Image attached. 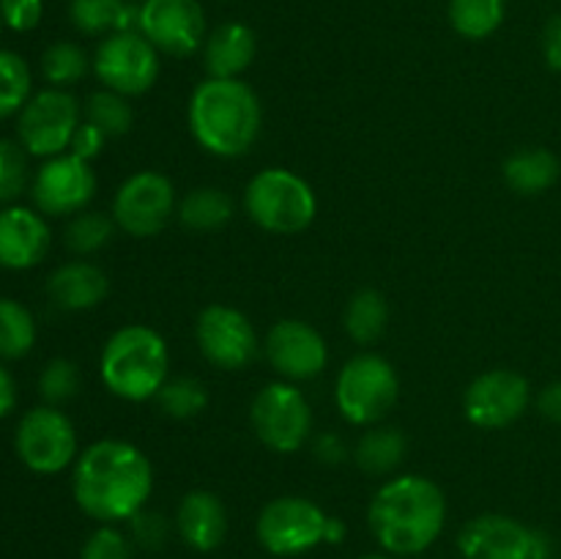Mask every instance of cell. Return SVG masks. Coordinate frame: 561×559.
<instances>
[{"label": "cell", "mask_w": 561, "mask_h": 559, "mask_svg": "<svg viewBox=\"0 0 561 559\" xmlns=\"http://www.w3.org/2000/svg\"><path fill=\"white\" fill-rule=\"evenodd\" d=\"M192 137L203 151L222 159L244 157L261 137V99L247 82L208 77L192 91L190 110Z\"/></svg>", "instance_id": "obj_3"}, {"label": "cell", "mask_w": 561, "mask_h": 559, "mask_svg": "<svg viewBox=\"0 0 561 559\" xmlns=\"http://www.w3.org/2000/svg\"><path fill=\"white\" fill-rule=\"evenodd\" d=\"M343 537H345V524L340 518H332V515H329L327 537H323V543H334V546H337V543L343 540Z\"/></svg>", "instance_id": "obj_45"}, {"label": "cell", "mask_w": 561, "mask_h": 559, "mask_svg": "<svg viewBox=\"0 0 561 559\" xmlns=\"http://www.w3.org/2000/svg\"><path fill=\"white\" fill-rule=\"evenodd\" d=\"M367 521L383 551L411 557L431 548L442 535L447 524V499L427 477L400 475L378 488Z\"/></svg>", "instance_id": "obj_2"}, {"label": "cell", "mask_w": 561, "mask_h": 559, "mask_svg": "<svg viewBox=\"0 0 561 559\" xmlns=\"http://www.w3.org/2000/svg\"><path fill=\"white\" fill-rule=\"evenodd\" d=\"M36 345V318L22 301L0 296V360H22Z\"/></svg>", "instance_id": "obj_29"}, {"label": "cell", "mask_w": 561, "mask_h": 559, "mask_svg": "<svg viewBox=\"0 0 561 559\" xmlns=\"http://www.w3.org/2000/svg\"><path fill=\"white\" fill-rule=\"evenodd\" d=\"M175 529L181 540L195 551H214L228 532V513H225L222 499L203 488L184 493L175 510Z\"/></svg>", "instance_id": "obj_20"}, {"label": "cell", "mask_w": 561, "mask_h": 559, "mask_svg": "<svg viewBox=\"0 0 561 559\" xmlns=\"http://www.w3.org/2000/svg\"><path fill=\"white\" fill-rule=\"evenodd\" d=\"M400 378L392 362L378 354H356L340 367L334 381V403L351 425L373 427L394 409Z\"/></svg>", "instance_id": "obj_6"}, {"label": "cell", "mask_w": 561, "mask_h": 559, "mask_svg": "<svg viewBox=\"0 0 561 559\" xmlns=\"http://www.w3.org/2000/svg\"><path fill=\"white\" fill-rule=\"evenodd\" d=\"M93 195H96V175L91 162L75 157L71 151L49 157L31 181L33 206L44 217H75L85 212Z\"/></svg>", "instance_id": "obj_14"}, {"label": "cell", "mask_w": 561, "mask_h": 559, "mask_svg": "<svg viewBox=\"0 0 561 559\" xmlns=\"http://www.w3.org/2000/svg\"><path fill=\"white\" fill-rule=\"evenodd\" d=\"M173 214L175 186L159 170H140L129 175L113 197L115 225L135 239L162 233Z\"/></svg>", "instance_id": "obj_12"}, {"label": "cell", "mask_w": 561, "mask_h": 559, "mask_svg": "<svg viewBox=\"0 0 561 559\" xmlns=\"http://www.w3.org/2000/svg\"><path fill=\"white\" fill-rule=\"evenodd\" d=\"M102 384L121 400L142 403L157 398L170 378V351L162 334L146 323L121 327L99 356Z\"/></svg>", "instance_id": "obj_4"}, {"label": "cell", "mask_w": 561, "mask_h": 559, "mask_svg": "<svg viewBox=\"0 0 561 559\" xmlns=\"http://www.w3.org/2000/svg\"><path fill=\"white\" fill-rule=\"evenodd\" d=\"M104 142H107V135H104L99 126H93L91 121H82L80 126H77L75 137H71V146L69 151L75 153V157L85 159V162H91V159H96L99 153H102Z\"/></svg>", "instance_id": "obj_40"}, {"label": "cell", "mask_w": 561, "mask_h": 559, "mask_svg": "<svg viewBox=\"0 0 561 559\" xmlns=\"http://www.w3.org/2000/svg\"><path fill=\"white\" fill-rule=\"evenodd\" d=\"M266 360L285 381H310L321 376L329 362V349L323 334L299 318L277 321L266 334Z\"/></svg>", "instance_id": "obj_17"}, {"label": "cell", "mask_w": 561, "mask_h": 559, "mask_svg": "<svg viewBox=\"0 0 561 559\" xmlns=\"http://www.w3.org/2000/svg\"><path fill=\"white\" fill-rule=\"evenodd\" d=\"M233 197L217 186H197V190L186 192L184 201L179 203L175 214H179L181 225L190 230H219L233 219Z\"/></svg>", "instance_id": "obj_26"}, {"label": "cell", "mask_w": 561, "mask_h": 559, "mask_svg": "<svg viewBox=\"0 0 561 559\" xmlns=\"http://www.w3.org/2000/svg\"><path fill=\"white\" fill-rule=\"evenodd\" d=\"M47 294L60 310H93V307H99L107 299L110 280L96 263L69 261L49 274Z\"/></svg>", "instance_id": "obj_22"}, {"label": "cell", "mask_w": 561, "mask_h": 559, "mask_svg": "<svg viewBox=\"0 0 561 559\" xmlns=\"http://www.w3.org/2000/svg\"><path fill=\"white\" fill-rule=\"evenodd\" d=\"M250 422L263 447L290 455L310 438L312 411L296 384L272 381L252 400Z\"/></svg>", "instance_id": "obj_7"}, {"label": "cell", "mask_w": 561, "mask_h": 559, "mask_svg": "<svg viewBox=\"0 0 561 559\" xmlns=\"http://www.w3.org/2000/svg\"><path fill=\"white\" fill-rule=\"evenodd\" d=\"M115 228H118L115 219L104 212H80L66 225V247L77 255H91V252L104 250L113 241Z\"/></svg>", "instance_id": "obj_33"}, {"label": "cell", "mask_w": 561, "mask_h": 559, "mask_svg": "<svg viewBox=\"0 0 561 559\" xmlns=\"http://www.w3.org/2000/svg\"><path fill=\"white\" fill-rule=\"evenodd\" d=\"M82 110L66 88H44L27 99L16 115V137L31 157H58L66 153L75 137Z\"/></svg>", "instance_id": "obj_9"}, {"label": "cell", "mask_w": 561, "mask_h": 559, "mask_svg": "<svg viewBox=\"0 0 561 559\" xmlns=\"http://www.w3.org/2000/svg\"><path fill=\"white\" fill-rule=\"evenodd\" d=\"M504 181L518 195H542L551 190L561 175L557 153L548 148H520L510 153L502 168Z\"/></svg>", "instance_id": "obj_23"}, {"label": "cell", "mask_w": 561, "mask_h": 559, "mask_svg": "<svg viewBox=\"0 0 561 559\" xmlns=\"http://www.w3.org/2000/svg\"><path fill=\"white\" fill-rule=\"evenodd\" d=\"M257 55V36L244 22H222L214 27L203 44V64L208 77L239 80Z\"/></svg>", "instance_id": "obj_21"}, {"label": "cell", "mask_w": 561, "mask_h": 559, "mask_svg": "<svg viewBox=\"0 0 561 559\" xmlns=\"http://www.w3.org/2000/svg\"><path fill=\"white\" fill-rule=\"evenodd\" d=\"M91 64L99 82L121 96H142L157 85L159 53L140 31H115L104 36Z\"/></svg>", "instance_id": "obj_10"}, {"label": "cell", "mask_w": 561, "mask_h": 559, "mask_svg": "<svg viewBox=\"0 0 561 559\" xmlns=\"http://www.w3.org/2000/svg\"><path fill=\"white\" fill-rule=\"evenodd\" d=\"M80 559H131V546L124 532L104 524L82 546Z\"/></svg>", "instance_id": "obj_37"}, {"label": "cell", "mask_w": 561, "mask_h": 559, "mask_svg": "<svg viewBox=\"0 0 561 559\" xmlns=\"http://www.w3.org/2000/svg\"><path fill=\"white\" fill-rule=\"evenodd\" d=\"M14 449L33 475H58L80 455L75 425L58 406H36L25 411L14 431Z\"/></svg>", "instance_id": "obj_8"}, {"label": "cell", "mask_w": 561, "mask_h": 559, "mask_svg": "<svg viewBox=\"0 0 561 559\" xmlns=\"http://www.w3.org/2000/svg\"><path fill=\"white\" fill-rule=\"evenodd\" d=\"M69 16L85 36H110L115 31H137L140 5L129 0H69Z\"/></svg>", "instance_id": "obj_24"}, {"label": "cell", "mask_w": 561, "mask_h": 559, "mask_svg": "<svg viewBox=\"0 0 561 559\" xmlns=\"http://www.w3.org/2000/svg\"><path fill=\"white\" fill-rule=\"evenodd\" d=\"M0 31H3V20H0Z\"/></svg>", "instance_id": "obj_48"}, {"label": "cell", "mask_w": 561, "mask_h": 559, "mask_svg": "<svg viewBox=\"0 0 561 559\" xmlns=\"http://www.w3.org/2000/svg\"><path fill=\"white\" fill-rule=\"evenodd\" d=\"M129 3H137V5H140V3H146V0H129Z\"/></svg>", "instance_id": "obj_47"}, {"label": "cell", "mask_w": 561, "mask_h": 559, "mask_svg": "<svg viewBox=\"0 0 561 559\" xmlns=\"http://www.w3.org/2000/svg\"><path fill=\"white\" fill-rule=\"evenodd\" d=\"M16 406V381L3 365H0V420L9 417Z\"/></svg>", "instance_id": "obj_44"}, {"label": "cell", "mask_w": 561, "mask_h": 559, "mask_svg": "<svg viewBox=\"0 0 561 559\" xmlns=\"http://www.w3.org/2000/svg\"><path fill=\"white\" fill-rule=\"evenodd\" d=\"M535 406L548 422H557V425H561V381L546 384V387L540 389V395H537Z\"/></svg>", "instance_id": "obj_42"}, {"label": "cell", "mask_w": 561, "mask_h": 559, "mask_svg": "<svg viewBox=\"0 0 561 559\" xmlns=\"http://www.w3.org/2000/svg\"><path fill=\"white\" fill-rule=\"evenodd\" d=\"M529 403V381L520 373L507 370V367L482 373L463 392L466 420L482 431H499V427L513 425L526 414Z\"/></svg>", "instance_id": "obj_15"}, {"label": "cell", "mask_w": 561, "mask_h": 559, "mask_svg": "<svg viewBox=\"0 0 561 559\" xmlns=\"http://www.w3.org/2000/svg\"><path fill=\"white\" fill-rule=\"evenodd\" d=\"M85 121L99 126L107 137L126 135L131 129V121H135L129 96H121V93L107 91V88L91 93L85 104Z\"/></svg>", "instance_id": "obj_34"}, {"label": "cell", "mask_w": 561, "mask_h": 559, "mask_svg": "<svg viewBox=\"0 0 561 559\" xmlns=\"http://www.w3.org/2000/svg\"><path fill=\"white\" fill-rule=\"evenodd\" d=\"M85 49L75 42H55L42 55V75L49 88H69L88 75Z\"/></svg>", "instance_id": "obj_31"}, {"label": "cell", "mask_w": 561, "mask_h": 559, "mask_svg": "<svg viewBox=\"0 0 561 559\" xmlns=\"http://www.w3.org/2000/svg\"><path fill=\"white\" fill-rule=\"evenodd\" d=\"M53 233L38 208L5 206L0 208V266L25 272L47 258Z\"/></svg>", "instance_id": "obj_19"}, {"label": "cell", "mask_w": 561, "mask_h": 559, "mask_svg": "<svg viewBox=\"0 0 561 559\" xmlns=\"http://www.w3.org/2000/svg\"><path fill=\"white\" fill-rule=\"evenodd\" d=\"M316 455H318V460H321V464H329V466L340 464V460L345 458L343 438L334 436V433H327V436H321L316 442Z\"/></svg>", "instance_id": "obj_43"}, {"label": "cell", "mask_w": 561, "mask_h": 559, "mask_svg": "<svg viewBox=\"0 0 561 559\" xmlns=\"http://www.w3.org/2000/svg\"><path fill=\"white\" fill-rule=\"evenodd\" d=\"M542 58H546L548 69L561 71V11L548 20L546 31H542Z\"/></svg>", "instance_id": "obj_41"}, {"label": "cell", "mask_w": 561, "mask_h": 559, "mask_svg": "<svg viewBox=\"0 0 561 559\" xmlns=\"http://www.w3.org/2000/svg\"><path fill=\"white\" fill-rule=\"evenodd\" d=\"M389 323V305L387 296L378 294V290L365 288L359 294L351 296L348 307H345V332L351 334V340L359 345L376 343L383 332H387Z\"/></svg>", "instance_id": "obj_27"}, {"label": "cell", "mask_w": 561, "mask_h": 559, "mask_svg": "<svg viewBox=\"0 0 561 559\" xmlns=\"http://www.w3.org/2000/svg\"><path fill=\"white\" fill-rule=\"evenodd\" d=\"M27 151L14 140L0 137V203H14L27 190Z\"/></svg>", "instance_id": "obj_36"}, {"label": "cell", "mask_w": 561, "mask_h": 559, "mask_svg": "<svg viewBox=\"0 0 561 559\" xmlns=\"http://www.w3.org/2000/svg\"><path fill=\"white\" fill-rule=\"evenodd\" d=\"M170 535V524L162 513H153V510H140V513L131 518V537L140 543L142 548H157L164 546Z\"/></svg>", "instance_id": "obj_39"}, {"label": "cell", "mask_w": 561, "mask_h": 559, "mask_svg": "<svg viewBox=\"0 0 561 559\" xmlns=\"http://www.w3.org/2000/svg\"><path fill=\"white\" fill-rule=\"evenodd\" d=\"M329 515L305 497L272 499L257 515V540L274 557H299L321 546Z\"/></svg>", "instance_id": "obj_11"}, {"label": "cell", "mask_w": 561, "mask_h": 559, "mask_svg": "<svg viewBox=\"0 0 561 559\" xmlns=\"http://www.w3.org/2000/svg\"><path fill=\"white\" fill-rule=\"evenodd\" d=\"M159 409L173 420H192V417L203 414L208 406V389L206 384L197 381L192 376H175L164 381V387L157 395Z\"/></svg>", "instance_id": "obj_32"}, {"label": "cell", "mask_w": 561, "mask_h": 559, "mask_svg": "<svg viewBox=\"0 0 561 559\" xmlns=\"http://www.w3.org/2000/svg\"><path fill=\"white\" fill-rule=\"evenodd\" d=\"M195 340L201 354L219 370H244L261 354L252 321L230 305H208L197 316Z\"/></svg>", "instance_id": "obj_13"}, {"label": "cell", "mask_w": 561, "mask_h": 559, "mask_svg": "<svg viewBox=\"0 0 561 559\" xmlns=\"http://www.w3.org/2000/svg\"><path fill=\"white\" fill-rule=\"evenodd\" d=\"M153 491L148 455L124 438H99L82 449L71 471L77 507L102 524L131 521Z\"/></svg>", "instance_id": "obj_1"}, {"label": "cell", "mask_w": 561, "mask_h": 559, "mask_svg": "<svg viewBox=\"0 0 561 559\" xmlns=\"http://www.w3.org/2000/svg\"><path fill=\"white\" fill-rule=\"evenodd\" d=\"M44 0H0V20L16 33H27L42 22Z\"/></svg>", "instance_id": "obj_38"}, {"label": "cell", "mask_w": 561, "mask_h": 559, "mask_svg": "<svg viewBox=\"0 0 561 559\" xmlns=\"http://www.w3.org/2000/svg\"><path fill=\"white\" fill-rule=\"evenodd\" d=\"M405 449H409V442L398 427H367V433H362L356 442L354 460L365 475L381 477L403 464Z\"/></svg>", "instance_id": "obj_25"}, {"label": "cell", "mask_w": 561, "mask_h": 559, "mask_svg": "<svg viewBox=\"0 0 561 559\" xmlns=\"http://www.w3.org/2000/svg\"><path fill=\"white\" fill-rule=\"evenodd\" d=\"M244 212L266 233L296 236L316 219L318 197L294 170L266 168L247 184Z\"/></svg>", "instance_id": "obj_5"}, {"label": "cell", "mask_w": 561, "mask_h": 559, "mask_svg": "<svg viewBox=\"0 0 561 559\" xmlns=\"http://www.w3.org/2000/svg\"><path fill=\"white\" fill-rule=\"evenodd\" d=\"M137 31L173 58H190L206 44V11L197 0H146Z\"/></svg>", "instance_id": "obj_16"}, {"label": "cell", "mask_w": 561, "mask_h": 559, "mask_svg": "<svg viewBox=\"0 0 561 559\" xmlns=\"http://www.w3.org/2000/svg\"><path fill=\"white\" fill-rule=\"evenodd\" d=\"M458 548L463 559H531L535 529L510 515H477L460 529Z\"/></svg>", "instance_id": "obj_18"}, {"label": "cell", "mask_w": 561, "mask_h": 559, "mask_svg": "<svg viewBox=\"0 0 561 559\" xmlns=\"http://www.w3.org/2000/svg\"><path fill=\"white\" fill-rule=\"evenodd\" d=\"M362 559H389V557H387V554H365Z\"/></svg>", "instance_id": "obj_46"}, {"label": "cell", "mask_w": 561, "mask_h": 559, "mask_svg": "<svg viewBox=\"0 0 561 559\" xmlns=\"http://www.w3.org/2000/svg\"><path fill=\"white\" fill-rule=\"evenodd\" d=\"M504 0H449V25L469 42L493 36L504 22Z\"/></svg>", "instance_id": "obj_28"}, {"label": "cell", "mask_w": 561, "mask_h": 559, "mask_svg": "<svg viewBox=\"0 0 561 559\" xmlns=\"http://www.w3.org/2000/svg\"><path fill=\"white\" fill-rule=\"evenodd\" d=\"M80 384L82 376L77 362L58 356V360H49L47 365H44L42 376H38V392L47 400V406H60L69 403V400L80 392Z\"/></svg>", "instance_id": "obj_35"}, {"label": "cell", "mask_w": 561, "mask_h": 559, "mask_svg": "<svg viewBox=\"0 0 561 559\" xmlns=\"http://www.w3.org/2000/svg\"><path fill=\"white\" fill-rule=\"evenodd\" d=\"M33 96V77L25 58L11 49H0V121L20 115Z\"/></svg>", "instance_id": "obj_30"}]
</instances>
